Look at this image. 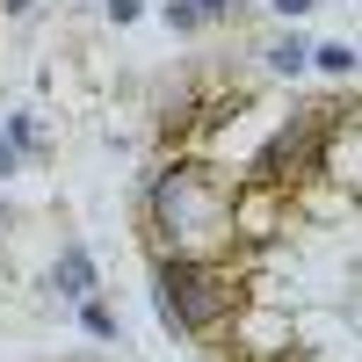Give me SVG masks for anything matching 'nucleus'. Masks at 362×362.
Wrapping results in <instances>:
<instances>
[{
    "instance_id": "7ed1b4c3",
    "label": "nucleus",
    "mask_w": 362,
    "mask_h": 362,
    "mask_svg": "<svg viewBox=\"0 0 362 362\" xmlns=\"http://www.w3.org/2000/svg\"><path fill=\"white\" fill-rule=\"evenodd\" d=\"M319 66H326V73H348V66H355V51H348V44H326V51H319Z\"/></svg>"
},
{
    "instance_id": "20e7f679",
    "label": "nucleus",
    "mask_w": 362,
    "mask_h": 362,
    "mask_svg": "<svg viewBox=\"0 0 362 362\" xmlns=\"http://www.w3.org/2000/svg\"><path fill=\"white\" fill-rule=\"evenodd\" d=\"M305 66V44H276V73H297Z\"/></svg>"
},
{
    "instance_id": "423d86ee",
    "label": "nucleus",
    "mask_w": 362,
    "mask_h": 362,
    "mask_svg": "<svg viewBox=\"0 0 362 362\" xmlns=\"http://www.w3.org/2000/svg\"><path fill=\"white\" fill-rule=\"evenodd\" d=\"M276 8H283V15H305V8H312V0H276Z\"/></svg>"
},
{
    "instance_id": "39448f33",
    "label": "nucleus",
    "mask_w": 362,
    "mask_h": 362,
    "mask_svg": "<svg viewBox=\"0 0 362 362\" xmlns=\"http://www.w3.org/2000/svg\"><path fill=\"white\" fill-rule=\"evenodd\" d=\"M109 15H116V22H131V15H138V0H109Z\"/></svg>"
},
{
    "instance_id": "f257e3e1",
    "label": "nucleus",
    "mask_w": 362,
    "mask_h": 362,
    "mask_svg": "<svg viewBox=\"0 0 362 362\" xmlns=\"http://www.w3.org/2000/svg\"><path fill=\"white\" fill-rule=\"evenodd\" d=\"M160 283H167V305L181 312V326H210V319H218V297H210V276H203V268L167 261Z\"/></svg>"
},
{
    "instance_id": "f03ea898",
    "label": "nucleus",
    "mask_w": 362,
    "mask_h": 362,
    "mask_svg": "<svg viewBox=\"0 0 362 362\" xmlns=\"http://www.w3.org/2000/svg\"><path fill=\"white\" fill-rule=\"evenodd\" d=\"M87 283H95V268H87V254H66V261H58V290H66L73 305H87Z\"/></svg>"
}]
</instances>
